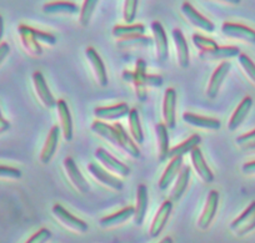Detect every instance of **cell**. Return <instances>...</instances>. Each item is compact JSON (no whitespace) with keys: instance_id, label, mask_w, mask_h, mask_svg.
<instances>
[{"instance_id":"cell-1","label":"cell","mask_w":255,"mask_h":243,"mask_svg":"<svg viewBox=\"0 0 255 243\" xmlns=\"http://www.w3.org/2000/svg\"><path fill=\"white\" fill-rule=\"evenodd\" d=\"M123 79L127 82L133 84L138 100L144 101L146 99V87H160L163 79L159 75L146 74V64L143 59L136 61L135 71H123Z\"/></svg>"},{"instance_id":"cell-2","label":"cell","mask_w":255,"mask_h":243,"mask_svg":"<svg viewBox=\"0 0 255 243\" xmlns=\"http://www.w3.org/2000/svg\"><path fill=\"white\" fill-rule=\"evenodd\" d=\"M255 230V201H253L244 210L242 215L238 216L230 223V231L237 237H244Z\"/></svg>"},{"instance_id":"cell-3","label":"cell","mask_w":255,"mask_h":243,"mask_svg":"<svg viewBox=\"0 0 255 243\" xmlns=\"http://www.w3.org/2000/svg\"><path fill=\"white\" fill-rule=\"evenodd\" d=\"M51 212H53V216L68 230L73 231L75 233H79V235H83L88 231V225L80 218L75 217L74 215L69 212L67 208H64L63 206L56 203V205L53 206L51 208Z\"/></svg>"},{"instance_id":"cell-4","label":"cell","mask_w":255,"mask_h":243,"mask_svg":"<svg viewBox=\"0 0 255 243\" xmlns=\"http://www.w3.org/2000/svg\"><path fill=\"white\" fill-rule=\"evenodd\" d=\"M95 159L100 162L103 165V167L108 171V172H113L114 175L120 176V177L125 178L130 175V168L128 167L127 165H124L122 161H119L118 159H115L113 155H110L109 152L105 149H99L95 150Z\"/></svg>"},{"instance_id":"cell-5","label":"cell","mask_w":255,"mask_h":243,"mask_svg":"<svg viewBox=\"0 0 255 243\" xmlns=\"http://www.w3.org/2000/svg\"><path fill=\"white\" fill-rule=\"evenodd\" d=\"M222 33L227 38L233 39V40L242 41V43L249 44V45H255V30L249 26L243 25V24L225 21L222 25Z\"/></svg>"},{"instance_id":"cell-6","label":"cell","mask_w":255,"mask_h":243,"mask_svg":"<svg viewBox=\"0 0 255 243\" xmlns=\"http://www.w3.org/2000/svg\"><path fill=\"white\" fill-rule=\"evenodd\" d=\"M64 170L67 173V177L69 178L70 183L73 185V187L80 192L82 195H87L90 191L89 185H88L87 180L84 178V176L82 175L80 170L78 168L77 163H75L74 160L72 157H65L64 159Z\"/></svg>"},{"instance_id":"cell-7","label":"cell","mask_w":255,"mask_h":243,"mask_svg":"<svg viewBox=\"0 0 255 243\" xmlns=\"http://www.w3.org/2000/svg\"><path fill=\"white\" fill-rule=\"evenodd\" d=\"M181 13L184 14L186 20L191 24L195 28L200 29V30L205 31V33H213L215 29L213 21H210L209 19L205 18L204 15L199 13L194 6L191 5L189 1H184L181 4Z\"/></svg>"},{"instance_id":"cell-8","label":"cell","mask_w":255,"mask_h":243,"mask_svg":"<svg viewBox=\"0 0 255 243\" xmlns=\"http://www.w3.org/2000/svg\"><path fill=\"white\" fill-rule=\"evenodd\" d=\"M219 201H220V196L218 191L212 190L209 193H208L204 210H203L199 221H198V227H199V230L205 231L210 227L213 220L215 218V215H217Z\"/></svg>"},{"instance_id":"cell-9","label":"cell","mask_w":255,"mask_h":243,"mask_svg":"<svg viewBox=\"0 0 255 243\" xmlns=\"http://www.w3.org/2000/svg\"><path fill=\"white\" fill-rule=\"evenodd\" d=\"M88 170H89L90 175L95 178L99 183H102L105 187L110 188L113 191H122L124 185H123V181L120 178L115 177V176L110 175L107 170H105L103 166L94 163V162H90L88 165Z\"/></svg>"},{"instance_id":"cell-10","label":"cell","mask_w":255,"mask_h":243,"mask_svg":"<svg viewBox=\"0 0 255 243\" xmlns=\"http://www.w3.org/2000/svg\"><path fill=\"white\" fill-rule=\"evenodd\" d=\"M230 69H232V64H230L229 61H223V63L215 69V71L213 73L209 84H208L207 87L208 99L214 100L215 97L218 96V94H219L220 91V87H222L223 82H224V80L227 79Z\"/></svg>"},{"instance_id":"cell-11","label":"cell","mask_w":255,"mask_h":243,"mask_svg":"<svg viewBox=\"0 0 255 243\" xmlns=\"http://www.w3.org/2000/svg\"><path fill=\"white\" fill-rule=\"evenodd\" d=\"M85 56H87L88 61H89L90 66H92V70L93 73H94V78L95 80H97L98 84L103 87L107 86L108 82H109V80H108L107 69H105L104 63H103L102 58H100V55L98 54V51L95 50L94 48H92V46H89V48H87V50H85Z\"/></svg>"},{"instance_id":"cell-12","label":"cell","mask_w":255,"mask_h":243,"mask_svg":"<svg viewBox=\"0 0 255 243\" xmlns=\"http://www.w3.org/2000/svg\"><path fill=\"white\" fill-rule=\"evenodd\" d=\"M33 29L30 26L25 25V24H20L18 28L19 36H20L21 45H23L24 50L29 54V55L34 56V58H39L43 54V49H41L40 43L36 40L34 36Z\"/></svg>"},{"instance_id":"cell-13","label":"cell","mask_w":255,"mask_h":243,"mask_svg":"<svg viewBox=\"0 0 255 243\" xmlns=\"http://www.w3.org/2000/svg\"><path fill=\"white\" fill-rule=\"evenodd\" d=\"M151 31H153L154 41H155L156 58L160 63H165L169 58V44L168 36H166L164 26L161 25L160 21L151 23Z\"/></svg>"},{"instance_id":"cell-14","label":"cell","mask_w":255,"mask_h":243,"mask_svg":"<svg viewBox=\"0 0 255 243\" xmlns=\"http://www.w3.org/2000/svg\"><path fill=\"white\" fill-rule=\"evenodd\" d=\"M33 84H34V90H35V94L38 96V99L40 100L41 104L44 105L48 109L56 106V101L54 99L53 94H51L50 89H49L48 84H46V80L44 78L43 74L40 71H35L33 74Z\"/></svg>"},{"instance_id":"cell-15","label":"cell","mask_w":255,"mask_h":243,"mask_svg":"<svg viewBox=\"0 0 255 243\" xmlns=\"http://www.w3.org/2000/svg\"><path fill=\"white\" fill-rule=\"evenodd\" d=\"M176 91L173 87L165 90L163 101L164 124L168 129H175L176 125Z\"/></svg>"},{"instance_id":"cell-16","label":"cell","mask_w":255,"mask_h":243,"mask_svg":"<svg viewBox=\"0 0 255 243\" xmlns=\"http://www.w3.org/2000/svg\"><path fill=\"white\" fill-rule=\"evenodd\" d=\"M190 159L191 163H193V167H194L195 172L198 173L200 180L204 183H212L214 181V173H213V171L208 166L207 161H205L204 156H203L202 150L199 147H195L190 152Z\"/></svg>"},{"instance_id":"cell-17","label":"cell","mask_w":255,"mask_h":243,"mask_svg":"<svg viewBox=\"0 0 255 243\" xmlns=\"http://www.w3.org/2000/svg\"><path fill=\"white\" fill-rule=\"evenodd\" d=\"M171 210H173V202H171L170 200L164 201L163 205L159 207L153 222H151L150 230H149V235H150L151 238L158 237V236L163 232V230L165 228L166 222H168L169 217H170L171 215Z\"/></svg>"},{"instance_id":"cell-18","label":"cell","mask_w":255,"mask_h":243,"mask_svg":"<svg viewBox=\"0 0 255 243\" xmlns=\"http://www.w3.org/2000/svg\"><path fill=\"white\" fill-rule=\"evenodd\" d=\"M240 55V50L237 46H218V48L213 49V50L208 51H202L199 54L200 60L208 61V63H212V61H227L228 59L237 58Z\"/></svg>"},{"instance_id":"cell-19","label":"cell","mask_w":255,"mask_h":243,"mask_svg":"<svg viewBox=\"0 0 255 243\" xmlns=\"http://www.w3.org/2000/svg\"><path fill=\"white\" fill-rule=\"evenodd\" d=\"M183 121L193 127H198L202 130H209V131H218L222 127V122L214 117H205L200 115L193 114V112H184Z\"/></svg>"},{"instance_id":"cell-20","label":"cell","mask_w":255,"mask_h":243,"mask_svg":"<svg viewBox=\"0 0 255 243\" xmlns=\"http://www.w3.org/2000/svg\"><path fill=\"white\" fill-rule=\"evenodd\" d=\"M149 205V191L148 187L143 183L138 186L136 190V203L134 207V223L138 227H140L145 220L146 211H148Z\"/></svg>"},{"instance_id":"cell-21","label":"cell","mask_w":255,"mask_h":243,"mask_svg":"<svg viewBox=\"0 0 255 243\" xmlns=\"http://www.w3.org/2000/svg\"><path fill=\"white\" fill-rule=\"evenodd\" d=\"M56 110H58L59 120H60V130L65 141L73 140V119L70 114V109L65 100L56 101Z\"/></svg>"},{"instance_id":"cell-22","label":"cell","mask_w":255,"mask_h":243,"mask_svg":"<svg viewBox=\"0 0 255 243\" xmlns=\"http://www.w3.org/2000/svg\"><path fill=\"white\" fill-rule=\"evenodd\" d=\"M130 112V107L125 102L113 105V106H103L97 107L94 110V115L98 120H105V121H112V120L122 119L127 116Z\"/></svg>"},{"instance_id":"cell-23","label":"cell","mask_w":255,"mask_h":243,"mask_svg":"<svg viewBox=\"0 0 255 243\" xmlns=\"http://www.w3.org/2000/svg\"><path fill=\"white\" fill-rule=\"evenodd\" d=\"M60 127L59 126H53L49 131L48 137L45 140V144H44L43 150L40 152V162L43 165H48L49 162L51 161V159L55 155L56 149H58L59 144V136H60Z\"/></svg>"},{"instance_id":"cell-24","label":"cell","mask_w":255,"mask_h":243,"mask_svg":"<svg viewBox=\"0 0 255 243\" xmlns=\"http://www.w3.org/2000/svg\"><path fill=\"white\" fill-rule=\"evenodd\" d=\"M171 35H173L179 65L183 69H188L189 65H190V55H189V46L188 43H186L185 36H184L183 31L180 29H174Z\"/></svg>"},{"instance_id":"cell-25","label":"cell","mask_w":255,"mask_h":243,"mask_svg":"<svg viewBox=\"0 0 255 243\" xmlns=\"http://www.w3.org/2000/svg\"><path fill=\"white\" fill-rule=\"evenodd\" d=\"M252 107H253L252 97L250 96L244 97V99L242 100V102L238 105L237 109H235L234 114H233L232 117H230L229 122H228V130H229V131H235V130L239 129L240 125H242L243 122L245 121V119H247L248 114L250 112Z\"/></svg>"},{"instance_id":"cell-26","label":"cell","mask_w":255,"mask_h":243,"mask_svg":"<svg viewBox=\"0 0 255 243\" xmlns=\"http://www.w3.org/2000/svg\"><path fill=\"white\" fill-rule=\"evenodd\" d=\"M43 11L49 15H74V14L80 13L79 6L72 1H64V0H59V1H50L43 5Z\"/></svg>"},{"instance_id":"cell-27","label":"cell","mask_w":255,"mask_h":243,"mask_svg":"<svg viewBox=\"0 0 255 243\" xmlns=\"http://www.w3.org/2000/svg\"><path fill=\"white\" fill-rule=\"evenodd\" d=\"M113 36L120 40H129V39L143 36L145 34V26L144 24H128V25H117L113 28Z\"/></svg>"},{"instance_id":"cell-28","label":"cell","mask_w":255,"mask_h":243,"mask_svg":"<svg viewBox=\"0 0 255 243\" xmlns=\"http://www.w3.org/2000/svg\"><path fill=\"white\" fill-rule=\"evenodd\" d=\"M131 217H134V207L133 206H128V207H124L123 210L118 211V212L103 217L99 221V225L102 228H113L123 225L128 220H130Z\"/></svg>"},{"instance_id":"cell-29","label":"cell","mask_w":255,"mask_h":243,"mask_svg":"<svg viewBox=\"0 0 255 243\" xmlns=\"http://www.w3.org/2000/svg\"><path fill=\"white\" fill-rule=\"evenodd\" d=\"M181 167H183V157H174V159H171L170 163L165 168V171H164V173L161 175L160 180L158 182L159 190L165 191L171 185V182L175 180L176 176L180 173Z\"/></svg>"},{"instance_id":"cell-30","label":"cell","mask_w":255,"mask_h":243,"mask_svg":"<svg viewBox=\"0 0 255 243\" xmlns=\"http://www.w3.org/2000/svg\"><path fill=\"white\" fill-rule=\"evenodd\" d=\"M114 127L118 132V137H119L120 150H123L125 154H128L130 157H133V159H139V157H140V150L136 146L135 141L131 139V136L128 135V132L125 131L123 125L115 124Z\"/></svg>"},{"instance_id":"cell-31","label":"cell","mask_w":255,"mask_h":243,"mask_svg":"<svg viewBox=\"0 0 255 243\" xmlns=\"http://www.w3.org/2000/svg\"><path fill=\"white\" fill-rule=\"evenodd\" d=\"M90 129H92L93 132L99 135L102 139H104L105 141L110 142V144H112L113 146L117 147V149H120L119 137H118V132L114 126L105 124V122L100 121V120H95V121H93Z\"/></svg>"},{"instance_id":"cell-32","label":"cell","mask_w":255,"mask_h":243,"mask_svg":"<svg viewBox=\"0 0 255 243\" xmlns=\"http://www.w3.org/2000/svg\"><path fill=\"white\" fill-rule=\"evenodd\" d=\"M190 173H191V170L189 166H185V167L181 168L180 173H179L178 178H176L175 181V185H174L173 190H171L170 192L171 202H176V201H179L181 197H183L186 188H188L189 181H190Z\"/></svg>"},{"instance_id":"cell-33","label":"cell","mask_w":255,"mask_h":243,"mask_svg":"<svg viewBox=\"0 0 255 243\" xmlns=\"http://www.w3.org/2000/svg\"><path fill=\"white\" fill-rule=\"evenodd\" d=\"M202 142V137L199 135H191L188 140H185L181 144L176 145L173 149H170L168 155V159H174V157H183L184 155L190 154L195 147H199V144Z\"/></svg>"},{"instance_id":"cell-34","label":"cell","mask_w":255,"mask_h":243,"mask_svg":"<svg viewBox=\"0 0 255 243\" xmlns=\"http://www.w3.org/2000/svg\"><path fill=\"white\" fill-rule=\"evenodd\" d=\"M155 134L156 139H158V149H159V161L164 162L168 160L169 151H170V140H169L168 127L165 124H158L155 125Z\"/></svg>"},{"instance_id":"cell-35","label":"cell","mask_w":255,"mask_h":243,"mask_svg":"<svg viewBox=\"0 0 255 243\" xmlns=\"http://www.w3.org/2000/svg\"><path fill=\"white\" fill-rule=\"evenodd\" d=\"M128 120H129V130H130L131 139L135 141V144L141 145L144 142V134L138 110L130 109V112L128 115Z\"/></svg>"},{"instance_id":"cell-36","label":"cell","mask_w":255,"mask_h":243,"mask_svg":"<svg viewBox=\"0 0 255 243\" xmlns=\"http://www.w3.org/2000/svg\"><path fill=\"white\" fill-rule=\"evenodd\" d=\"M99 4V0H84L82 8H80L79 13V21L82 26H88L89 25L90 20H92V16L94 14L97 5Z\"/></svg>"},{"instance_id":"cell-37","label":"cell","mask_w":255,"mask_h":243,"mask_svg":"<svg viewBox=\"0 0 255 243\" xmlns=\"http://www.w3.org/2000/svg\"><path fill=\"white\" fill-rule=\"evenodd\" d=\"M191 40H193V44L195 45V48L199 49L200 53H202V51L213 50V49H215L219 46L214 40H213V39L205 38V36L200 35V34H198V33L193 34V36H191Z\"/></svg>"},{"instance_id":"cell-38","label":"cell","mask_w":255,"mask_h":243,"mask_svg":"<svg viewBox=\"0 0 255 243\" xmlns=\"http://www.w3.org/2000/svg\"><path fill=\"white\" fill-rule=\"evenodd\" d=\"M139 0H125L124 10H123V18L127 24H133L136 18V11H138Z\"/></svg>"},{"instance_id":"cell-39","label":"cell","mask_w":255,"mask_h":243,"mask_svg":"<svg viewBox=\"0 0 255 243\" xmlns=\"http://www.w3.org/2000/svg\"><path fill=\"white\" fill-rule=\"evenodd\" d=\"M238 60H239L240 66L244 70L245 75L249 78V80L252 81L253 84L255 85V63L247 55V54H242L238 56Z\"/></svg>"},{"instance_id":"cell-40","label":"cell","mask_w":255,"mask_h":243,"mask_svg":"<svg viewBox=\"0 0 255 243\" xmlns=\"http://www.w3.org/2000/svg\"><path fill=\"white\" fill-rule=\"evenodd\" d=\"M235 144L243 150H254L255 149V130L248 132V134L240 135L235 139Z\"/></svg>"},{"instance_id":"cell-41","label":"cell","mask_w":255,"mask_h":243,"mask_svg":"<svg viewBox=\"0 0 255 243\" xmlns=\"http://www.w3.org/2000/svg\"><path fill=\"white\" fill-rule=\"evenodd\" d=\"M21 178V171L10 166L0 165V180L16 181Z\"/></svg>"},{"instance_id":"cell-42","label":"cell","mask_w":255,"mask_h":243,"mask_svg":"<svg viewBox=\"0 0 255 243\" xmlns=\"http://www.w3.org/2000/svg\"><path fill=\"white\" fill-rule=\"evenodd\" d=\"M51 238V232L48 228H40L38 232L34 233L25 243H46Z\"/></svg>"},{"instance_id":"cell-43","label":"cell","mask_w":255,"mask_h":243,"mask_svg":"<svg viewBox=\"0 0 255 243\" xmlns=\"http://www.w3.org/2000/svg\"><path fill=\"white\" fill-rule=\"evenodd\" d=\"M34 36L36 38V40L39 43H44L48 44V45H55L56 43V38L50 33H45V31L38 30V29H33Z\"/></svg>"},{"instance_id":"cell-44","label":"cell","mask_w":255,"mask_h":243,"mask_svg":"<svg viewBox=\"0 0 255 243\" xmlns=\"http://www.w3.org/2000/svg\"><path fill=\"white\" fill-rule=\"evenodd\" d=\"M9 53H10V45L8 43L0 44V65L4 63L6 58H8Z\"/></svg>"},{"instance_id":"cell-45","label":"cell","mask_w":255,"mask_h":243,"mask_svg":"<svg viewBox=\"0 0 255 243\" xmlns=\"http://www.w3.org/2000/svg\"><path fill=\"white\" fill-rule=\"evenodd\" d=\"M242 172L244 175H255V161L245 162L242 166Z\"/></svg>"},{"instance_id":"cell-46","label":"cell","mask_w":255,"mask_h":243,"mask_svg":"<svg viewBox=\"0 0 255 243\" xmlns=\"http://www.w3.org/2000/svg\"><path fill=\"white\" fill-rule=\"evenodd\" d=\"M10 129V122L8 120H4V121L0 122V135H3L4 132H6Z\"/></svg>"},{"instance_id":"cell-47","label":"cell","mask_w":255,"mask_h":243,"mask_svg":"<svg viewBox=\"0 0 255 243\" xmlns=\"http://www.w3.org/2000/svg\"><path fill=\"white\" fill-rule=\"evenodd\" d=\"M210 1H217V3L229 4V5H238V4H240V1H242V0H210Z\"/></svg>"},{"instance_id":"cell-48","label":"cell","mask_w":255,"mask_h":243,"mask_svg":"<svg viewBox=\"0 0 255 243\" xmlns=\"http://www.w3.org/2000/svg\"><path fill=\"white\" fill-rule=\"evenodd\" d=\"M3 35H4V19H3V16L0 15V44H1Z\"/></svg>"},{"instance_id":"cell-49","label":"cell","mask_w":255,"mask_h":243,"mask_svg":"<svg viewBox=\"0 0 255 243\" xmlns=\"http://www.w3.org/2000/svg\"><path fill=\"white\" fill-rule=\"evenodd\" d=\"M159 243H173V238L171 237H165L160 241Z\"/></svg>"},{"instance_id":"cell-50","label":"cell","mask_w":255,"mask_h":243,"mask_svg":"<svg viewBox=\"0 0 255 243\" xmlns=\"http://www.w3.org/2000/svg\"><path fill=\"white\" fill-rule=\"evenodd\" d=\"M4 120H5V119H4L3 114H1V110H0V122H1V121H4Z\"/></svg>"}]
</instances>
